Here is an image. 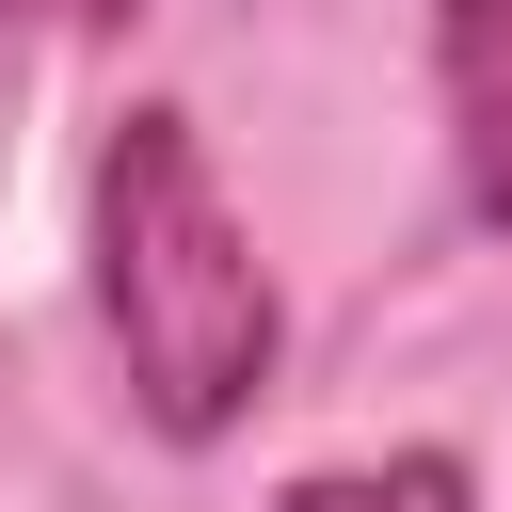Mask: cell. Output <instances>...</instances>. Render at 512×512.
I'll return each mask as SVG.
<instances>
[{
    "mask_svg": "<svg viewBox=\"0 0 512 512\" xmlns=\"http://www.w3.org/2000/svg\"><path fill=\"white\" fill-rule=\"evenodd\" d=\"M0 16H48V32H96V16H128V0H0Z\"/></svg>",
    "mask_w": 512,
    "mask_h": 512,
    "instance_id": "4",
    "label": "cell"
},
{
    "mask_svg": "<svg viewBox=\"0 0 512 512\" xmlns=\"http://www.w3.org/2000/svg\"><path fill=\"white\" fill-rule=\"evenodd\" d=\"M96 320L128 352V416L160 448H224L272 384V272L192 144V112H128L96 160Z\"/></svg>",
    "mask_w": 512,
    "mask_h": 512,
    "instance_id": "1",
    "label": "cell"
},
{
    "mask_svg": "<svg viewBox=\"0 0 512 512\" xmlns=\"http://www.w3.org/2000/svg\"><path fill=\"white\" fill-rule=\"evenodd\" d=\"M272 512H464V464H448V448H384V464H320V480H288Z\"/></svg>",
    "mask_w": 512,
    "mask_h": 512,
    "instance_id": "3",
    "label": "cell"
},
{
    "mask_svg": "<svg viewBox=\"0 0 512 512\" xmlns=\"http://www.w3.org/2000/svg\"><path fill=\"white\" fill-rule=\"evenodd\" d=\"M432 80H448L464 208H480V224H512V0H448V16H432Z\"/></svg>",
    "mask_w": 512,
    "mask_h": 512,
    "instance_id": "2",
    "label": "cell"
}]
</instances>
